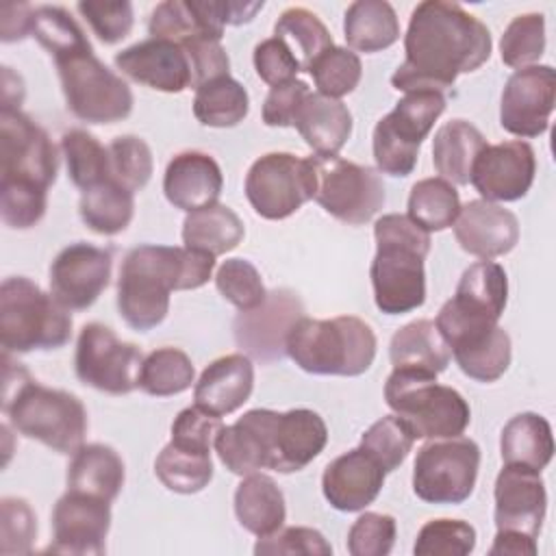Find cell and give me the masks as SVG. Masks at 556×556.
I'll use <instances>...</instances> for the list:
<instances>
[{"mask_svg": "<svg viewBox=\"0 0 556 556\" xmlns=\"http://www.w3.org/2000/svg\"><path fill=\"white\" fill-rule=\"evenodd\" d=\"M491 33L456 2H419L404 35V63L393 72L397 91H443L460 74L478 70L491 56Z\"/></svg>", "mask_w": 556, "mask_h": 556, "instance_id": "1", "label": "cell"}, {"mask_svg": "<svg viewBox=\"0 0 556 556\" xmlns=\"http://www.w3.org/2000/svg\"><path fill=\"white\" fill-rule=\"evenodd\" d=\"M326 443V421L311 408L287 413L252 408L235 424L222 426L213 445L228 471L248 476L261 469L300 471L321 454Z\"/></svg>", "mask_w": 556, "mask_h": 556, "instance_id": "2", "label": "cell"}, {"mask_svg": "<svg viewBox=\"0 0 556 556\" xmlns=\"http://www.w3.org/2000/svg\"><path fill=\"white\" fill-rule=\"evenodd\" d=\"M215 256L178 245H137L119 267L117 311L122 319L146 332L159 326L169 311V293L198 289L208 282Z\"/></svg>", "mask_w": 556, "mask_h": 556, "instance_id": "3", "label": "cell"}, {"mask_svg": "<svg viewBox=\"0 0 556 556\" xmlns=\"http://www.w3.org/2000/svg\"><path fill=\"white\" fill-rule=\"evenodd\" d=\"M2 410L20 434L59 454H74L83 447L89 426L83 402L74 393L33 380L20 363L11 361L9 352H4Z\"/></svg>", "mask_w": 556, "mask_h": 556, "instance_id": "4", "label": "cell"}, {"mask_svg": "<svg viewBox=\"0 0 556 556\" xmlns=\"http://www.w3.org/2000/svg\"><path fill=\"white\" fill-rule=\"evenodd\" d=\"M376 256L369 267L376 306L387 315H402L426 302L424 261L430 232L408 215L387 213L374 224Z\"/></svg>", "mask_w": 556, "mask_h": 556, "instance_id": "5", "label": "cell"}, {"mask_svg": "<svg viewBox=\"0 0 556 556\" xmlns=\"http://www.w3.org/2000/svg\"><path fill=\"white\" fill-rule=\"evenodd\" d=\"M285 350L304 371L317 376H361L376 358V334L367 321L354 315L332 319L300 317Z\"/></svg>", "mask_w": 556, "mask_h": 556, "instance_id": "6", "label": "cell"}, {"mask_svg": "<svg viewBox=\"0 0 556 556\" xmlns=\"http://www.w3.org/2000/svg\"><path fill=\"white\" fill-rule=\"evenodd\" d=\"M72 337V315L52 293L26 276H11L0 287V341L4 352L63 348Z\"/></svg>", "mask_w": 556, "mask_h": 556, "instance_id": "7", "label": "cell"}, {"mask_svg": "<svg viewBox=\"0 0 556 556\" xmlns=\"http://www.w3.org/2000/svg\"><path fill=\"white\" fill-rule=\"evenodd\" d=\"M384 400L415 439L460 437L471 419L469 404L456 389L439 384L434 374L419 369L393 367Z\"/></svg>", "mask_w": 556, "mask_h": 556, "instance_id": "8", "label": "cell"}, {"mask_svg": "<svg viewBox=\"0 0 556 556\" xmlns=\"http://www.w3.org/2000/svg\"><path fill=\"white\" fill-rule=\"evenodd\" d=\"M67 109L87 124H115L130 115L132 91L128 83L111 72L93 48L54 61Z\"/></svg>", "mask_w": 556, "mask_h": 556, "instance_id": "9", "label": "cell"}, {"mask_svg": "<svg viewBox=\"0 0 556 556\" xmlns=\"http://www.w3.org/2000/svg\"><path fill=\"white\" fill-rule=\"evenodd\" d=\"M445 111L441 91H408L374 128V159L382 174L408 176L419 156L421 141Z\"/></svg>", "mask_w": 556, "mask_h": 556, "instance_id": "10", "label": "cell"}, {"mask_svg": "<svg viewBox=\"0 0 556 556\" xmlns=\"http://www.w3.org/2000/svg\"><path fill=\"white\" fill-rule=\"evenodd\" d=\"M315 172L313 200L332 217L361 226L369 222L387 200L378 169L339 156H308Z\"/></svg>", "mask_w": 556, "mask_h": 556, "instance_id": "11", "label": "cell"}, {"mask_svg": "<svg viewBox=\"0 0 556 556\" xmlns=\"http://www.w3.org/2000/svg\"><path fill=\"white\" fill-rule=\"evenodd\" d=\"M480 447L467 437L432 439L413 465V491L428 504H463L476 486Z\"/></svg>", "mask_w": 556, "mask_h": 556, "instance_id": "12", "label": "cell"}, {"mask_svg": "<svg viewBox=\"0 0 556 556\" xmlns=\"http://www.w3.org/2000/svg\"><path fill=\"white\" fill-rule=\"evenodd\" d=\"M508 298V278L500 263L478 261L469 265L434 324L445 343L476 330L497 326Z\"/></svg>", "mask_w": 556, "mask_h": 556, "instance_id": "13", "label": "cell"}, {"mask_svg": "<svg viewBox=\"0 0 556 556\" xmlns=\"http://www.w3.org/2000/svg\"><path fill=\"white\" fill-rule=\"evenodd\" d=\"M315 195L311 159L269 152L256 159L245 176V198L265 219H285Z\"/></svg>", "mask_w": 556, "mask_h": 556, "instance_id": "14", "label": "cell"}, {"mask_svg": "<svg viewBox=\"0 0 556 556\" xmlns=\"http://www.w3.org/2000/svg\"><path fill=\"white\" fill-rule=\"evenodd\" d=\"M141 365L143 354L135 343L119 341L104 324L83 326L74 354V369L83 384L102 393L126 395L139 387Z\"/></svg>", "mask_w": 556, "mask_h": 556, "instance_id": "15", "label": "cell"}, {"mask_svg": "<svg viewBox=\"0 0 556 556\" xmlns=\"http://www.w3.org/2000/svg\"><path fill=\"white\" fill-rule=\"evenodd\" d=\"M0 180H22L48 189L56 180L59 156L48 132L20 109H0Z\"/></svg>", "mask_w": 556, "mask_h": 556, "instance_id": "16", "label": "cell"}, {"mask_svg": "<svg viewBox=\"0 0 556 556\" xmlns=\"http://www.w3.org/2000/svg\"><path fill=\"white\" fill-rule=\"evenodd\" d=\"M556 102V72L552 65L515 70L502 91L500 124L515 137H539L549 126Z\"/></svg>", "mask_w": 556, "mask_h": 556, "instance_id": "17", "label": "cell"}, {"mask_svg": "<svg viewBox=\"0 0 556 556\" xmlns=\"http://www.w3.org/2000/svg\"><path fill=\"white\" fill-rule=\"evenodd\" d=\"M111 502L67 491L52 510V543L48 552L100 556L106 552Z\"/></svg>", "mask_w": 556, "mask_h": 556, "instance_id": "18", "label": "cell"}, {"mask_svg": "<svg viewBox=\"0 0 556 556\" xmlns=\"http://www.w3.org/2000/svg\"><path fill=\"white\" fill-rule=\"evenodd\" d=\"M113 256L91 243L63 248L50 265V293L70 311L89 308L109 287Z\"/></svg>", "mask_w": 556, "mask_h": 556, "instance_id": "19", "label": "cell"}, {"mask_svg": "<svg viewBox=\"0 0 556 556\" xmlns=\"http://www.w3.org/2000/svg\"><path fill=\"white\" fill-rule=\"evenodd\" d=\"M536 172V156L528 141L513 139L484 146L471 167V185L489 202H515L523 198Z\"/></svg>", "mask_w": 556, "mask_h": 556, "instance_id": "20", "label": "cell"}, {"mask_svg": "<svg viewBox=\"0 0 556 556\" xmlns=\"http://www.w3.org/2000/svg\"><path fill=\"white\" fill-rule=\"evenodd\" d=\"M304 315V306L295 293L276 289L265 302L252 311H241L235 319V339L250 356L258 361H276L287 350L291 326Z\"/></svg>", "mask_w": 556, "mask_h": 556, "instance_id": "21", "label": "cell"}, {"mask_svg": "<svg viewBox=\"0 0 556 556\" xmlns=\"http://www.w3.org/2000/svg\"><path fill=\"white\" fill-rule=\"evenodd\" d=\"M493 497L497 530H517L534 539L539 536L547 510L541 471L521 465H504L497 473Z\"/></svg>", "mask_w": 556, "mask_h": 556, "instance_id": "22", "label": "cell"}, {"mask_svg": "<svg viewBox=\"0 0 556 556\" xmlns=\"http://www.w3.org/2000/svg\"><path fill=\"white\" fill-rule=\"evenodd\" d=\"M115 67L135 83L165 93H180L191 87V65L180 43L146 39L115 54Z\"/></svg>", "mask_w": 556, "mask_h": 556, "instance_id": "23", "label": "cell"}, {"mask_svg": "<svg viewBox=\"0 0 556 556\" xmlns=\"http://www.w3.org/2000/svg\"><path fill=\"white\" fill-rule=\"evenodd\" d=\"M452 226L458 245L482 261L508 254L519 241L517 215L489 200H471L460 206Z\"/></svg>", "mask_w": 556, "mask_h": 556, "instance_id": "24", "label": "cell"}, {"mask_svg": "<svg viewBox=\"0 0 556 556\" xmlns=\"http://www.w3.org/2000/svg\"><path fill=\"white\" fill-rule=\"evenodd\" d=\"M384 476V469L358 445L326 465L321 491L332 508L356 513L378 497Z\"/></svg>", "mask_w": 556, "mask_h": 556, "instance_id": "25", "label": "cell"}, {"mask_svg": "<svg viewBox=\"0 0 556 556\" xmlns=\"http://www.w3.org/2000/svg\"><path fill=\"white\" fill-rule=\"evenodd\" d=\"M224 187V176L217 161L200 150L176 154L165 169L163 191L169 204L180 211H198L217 204Z\"/></svg>", "mask_w": 556, "mask_h": 556, "instance_id": "26", "label": "cell"}, {"mask_svg": "<svg viewBox=\"0 0 556 556\" xmlns=\"http://www.w3.org/2000/svg\"><path fill=\"white\" fill-rule=\"evenodd\" d=\"M254 389V365L245 354H226L204 367L195 387V406L217 417L241 408Z\"/></svg>", "mask_w": 556, "mask_h": 556, "instance_id": "27", "label": "cell"}, {"mask_svg": "<svg viewBox=\"0 0 556 556\" xmlns=\"http://www.w3.org/2000/svg\"><path fill=\"white\" fill-rule=\"evenodd\" d=\"M293 126L315 154L337 156L352 135V113L341 100L315 91L300 104Z\"/></svg>", "mask_w": 556, "mask_h": 556, "instance_id": "28", "label": "cell"}, {"mask_svg": "<svg viewBox=\"0 0 556 556\" xmlns=\"http://www.w3.org/2000/svg\"><path fill=\"white\" fill-rule=\"evenodd\" d=\"M124 460L104 443H89L74 452L67 467V491L113 502L124 486Z\"/></svg>", "mask_w": 556, "mask_h": 556, "instance_id": "29", "label": "cell"}, {"mask_svg": "<svg viewBox=\"0 0 556 556\" xmlns=\"http://www.w3.org/2000/svg\"><path fill=\"white\" fill-rule=\"evenodd\" d=\"M389 358L393 367L419 369L439 376L447 369L452 352L430 319H417L402 326L389 343Z\"/></svg>", "mask_w": 556, "mask_h": 556, "instance_id": "30", "label": "cell"}, {"mask_svg": "<svg viewBox=\"0 0 556 556\" xmlns=\"http://www.w3.org/2000/svg\"><path fill=\"white\" fill-rule=\"evenodd\" d=\"M235 515L248 532L256 536L274 534L287 517L285 495L269 476L248 473L235 491Z\"/></svg>", "mask_w": 556, "mask_h": 556, "instance_id": "31", "label": "cell"}, {"mask_svg": "<svg viewBox=\"0 0 556 556\" xmlns=\"http://www.w3.org/2000/svg\"><path fill=\"white\" fill-rule=\"evenodd\" d=\"M500 452L506 465H521L541 471L554 456L552 426L536 413H519L506 421L500 437Z\"/></svg>", "mask_w": 556, "mask_h": 556, "instance_id": "32", "label": "cell"}, {"mask_svg": "<svg viewBox=\"0 0 556 556\" xmlns=\"http://www.w3.org/2000/svg\"><path fill=\"white\" fill-rule=\"evenodd\" d=\"M486 146L484 135L465 119L445 122L432 139L434 169L447 182L467 185L476 156Z\"/></svg>", "mask_w": 556, "mask_h": 556, "instance_id": "33", "label": "cell"}, {"mask_svg": "<svg viewBox=\"0 0 556 556\" xmlns=\"http://www.w3.org/2000/svg\"><path fill=\"white\" fill-rule=\"evenodd\" d=\"M245 235L243 222L226 204H211L187 213L182 222L185 248L222 256L235 250Z\"/></svg>", "mask_w": 556, "mask_h": 556, "instance_id": "34", "label": "cell"}, {"mask_svg": "<svg viewBox=\"0 0 556 556\" xmlns=\"http://www.w3.org/2000/svg\"><path fill=\"white\" fill-rule=\"evenodd\" d=\"M343 33L350 50L380 52L400 39V22L384 0H356L348 7Z\"/></svg>", "mask_w": 556, "mask_h": 556, "instance_id": "35", "label": "cell"}, {"mask_svg": "<svg viewBox=\"0 0 556 556\" xmlns=\"http://www.w3.org/2000/svg\"><path fill=\"white\" fill-rule=\"evenodd\" d=\"M78 213L89 230L111 237L126 230L130 224L135 213V195L122 182L109 178L83 191Z\"/></svg>", "mask_w": 556, "mask_h": 556, "instance_id": "36", "label": "cell"}, {"mask_svg": "<svg viewBox=\"0 0 556 556\" xmlns=\"http://www.w3.org/2000/svg\"><path fill=\"white\" fill-rule=\"evenodd\" d=\"M250 98L245 87L230 74L202 83L193 96V115L202 126L230 128L245 119Z\"/></svg>", "mask_w": 556, "mask_h": 556, "instance_id": "37", "label": "cell"}, {"mask_svg": "<svg viewBox=\"0 0 556 556\" xmlns=\"http://www.w3.org/2000/svg\"><path fill=\"white\" fill-rule=\"evenodd\" d=\"M274 37H278L291 50L302 72H308L315 59L334 46L326 24L304 7L282 11L274 26Z\"/></svg>", "mask_w": 556, "mask_h": 556, "instance_id": "38", "label": "cell"}, {"mask_svg": "<svg viewBox=\"0 0 556 556\" xmlns=\"http://www.w3.org/2000/svg\"><path fill=\"white\" fill-rule=\"evenodd\" d=\"M460 211V198L445 178L417 180L408 195V217L428 232L445 230Z\"/></svg>", "mask_w": 556, "mask_h": 556, "instance_id": "39", "label": "cell"}, {"mask_svg": "<svg viewBox=\"0 0 556 556\" xmlns=\"http://www.w3.org/2000/svg\"><path fill=\"white\" fill-rule=\"evenodd\" d=\"M61 150L67 165V176L78 189H91L111 178L109 148L91 132L72 128L61 137Z\"/></svg>", "mask_w": 556, "mask_h": 556, "instance_id": "40", "label": "cell"}, {"mask_svg": "<svg viewBox=\"0 0 556 556\" xmlns=\"http://www.w3.org/2000/svg\"><path fill=\"white\" fill-rule=\"evenodd\" d=\"M195 369L187 352L180 348H159L143 358L139 371V389L154 397H169L187 391Z\"/></svg>", "mask_w": 556, "mask_h": 556, "instance_id": "41", "label": "cell"}, {"mask_svg": "<svg viewBox=\"0 0 556 556\" xmlns=\"http://www.w3.org/2000/svg\"><path fill=\"white\" fill-rule=\"evenodd\" d=\"M154 473L165 489L189 495L208 486L213 478V460L211 454L189 452L169 441L154 460Z\"/></svg>", "mask_w": 556, "mask_h": 556, "instance_id": "42", "label": "cell"}, {"mask_svg": "<svg viewBox=\"0 0 556 556\" xmlns=\"http://www.w3.org/2000/svg\"><path fill=\"white\" fill-rule=\"evenodd\" d=\"M452 356L465 376L478 382H495L510 365V337L495 326L484 339L452 350Z\"/></svg>", "mask_w": 556, "mask_h": 556, "instance_id": "43", "label": "cell"}, {"mask_svg": "<svg viewBox=\"0 0 556 556\" xmlns=\"http://www.w3.org/2000/svg\"><path fill=\"white\" fill-rule=\"evenodd\" d=\"M56 61L61 56L80 52L91 48L78 22L63 7H37L33 15V33H30Z\"/></svg>", "mask_w": 556, "mask_h": 556, "instance_id": "44", "label": "cell"}, {"mask_svg": "<svg viewBox=\"0 0 556 556\" xmlns=\"http://www.w3.org/2000/svg\"><path fill=\"white\" fill-rule=\"evenodd\" d=\"M308 74L313 76L319 93L339 100L358 87L363 65L354 50L332 46L315 59V63L308 67Z\"/></svg>", "mask_w": 556, "mask_h": 556, "instance_id": "45", "label": "cell"}, {"mask_svg": "<svg viewBox=\"0 0 556 556\" xmlns=\"http://www.w3.org/2000/svg\"><path fill=\"white\" fill-rule=\"evenodd\" d=\"M415 437L397 415H387L374 421L361 437V447L384 469L395 471L413 450Z\"/></svg>", "mask_w": 556, "mask_h": 556, "instance_id": "46", "label": "cell"}, {"mask_svg": "<svg viewBox=\"0 0 556 556\" xmlns=\"http://www.w3.org/2000/svg\"><path fill=\"white\" fill-rule=\"evenodd\" d=\"M545 50V17L541 13L517 15L500 39L504 65L521 70L541 59Z\"/></svg>", "mask_w": 556, "mask_h": 556, "instance_id": "47", "label": "cell"}, {"mask_svg": "<svg viewBox=\"0 0 556 556\" xmlns=\"http://www.w3.org/2000/svg\"><path fill=\"white\" fill-rule=\"evenodd\" d=\"M476 547V530L463 519H430L421 526L413 552L417 556H465Z\"/></svg>", "mask_w": 556, "mask_h": 556, "instance_id": "48", "label": "cell"}, {"mask_svg": "<svg viewBox=\"0 0 556 556\" xmlns=\"http://www.w3.org/2000/svg\"><path fill=\"white\" fill-rule=\"evenodd\" d=\"M109 161L111 178L122 182L132 193L148 185L154 169L150 146L135 135L115 137L109 143Z\"/></svg>", "mask_w": 556, "mask_h": 556, "instance_id": "49", "label": "cell"}, {"mask_svg": "<svg viewBox=\"0 0 556 556\" xmlns=\"http://www.w3.org/2000/svg\"><path fill=\"white\" fill-rule=\"evenodd\" d=\"M217 291L239 311H252L267 298L258 269L245 258H228L215 274Z\"/></svg>", "mask_w": 556, "mask_h": 556, "instance_id": "50", "label": "cell"}, {"mask_svg": "<svg viewBox=\"0 0 556 556\" xmlns=\"http://www.w3.org/2000/svg\"><path fill=\"white\" fill-rule=\"evenodd\" d=\"M148 33L154 39H167L180 46L195 37H211L193 11L191 0H165L156 4L148 20Z\"/></svg>", "mask_w": 556, "mask_h": 556, "instance_id": "51", "label": "cell"}, {"mask_svg": "<svg viewBox=\"0 0 556 556\" xmlns=\"http://www.w3.org/2000/svg\"><path fill=\"white\" fill-rule=\"evenodd\" d=\"M46 193L48 189L30 182L0 180L2 222L15 230H26L35 226L46 215Z\"/></svg>", "mask_w": 556, "mask_h": 556, "instance_id": "52", "label": "cell"}, {"mask_svg": "<svg viewBox=\"0 0 556 556\" xmlns=\"http://www.w3.org/2000/svg\"><path fill=\"white\" fill-rule=\"evenodd\" d=\"M37 536V517L22 497H2L0 502V554H30Z\"/></svg>", "mask_w": 556, "mask_h": 556, "instance_id": "53", "label": "cell"}, {"mask_svg": "<svg viewBox=\"0 0 556 556\" xmlns=\"http://www.w3.org/2000/svg\"><path fill=\"white\" fill-rule=\"evenodd\" d=\"M76 9L104 43L122 41L130 35L135 24L132 4L128 0H83L76 4Z\"/></svg>", "mask_w": 556, "mask_h": 556, "instance_id": "54", "label": "cell"}, {"mask_svg": "<svg viewBox=\"0 0 556 556\" xmlns=\"http://www.w3.org/2000/svg\"><path fill=\"white\" fill-rule=\"evenodd\" d=\"M395 519L382 513H363L348 532L352 556H387L395 543Z\"/></svg>", "mask_w": 556, "mask_h": 556, "instance_id": "55", "label": "cell"}, {"mask_svg": "<svg viewBox=\"0 0 556 556\" xmlns=\"http://www.w3.org/2000/svg\"><path fill=\"white\" fill-rule=\"evenodd\" d=\"M254 554L258 556H276V554L330 556L332 545L315 528L291 526V528H278L274 534L258 536L254 545Z\"/></svg>", "mask_w": 556, "mask_h": 556, "instance_id": "56", "label": "cell"}, {"mask_svg": "<svg viewBox=\"0 0 556 556\" xmlns=\"http://www.w3.org/2000/svg\"><path fill=\"white\" fill-rule=\"evenodd\" d=\"M222 419L213 413H206L200 406L182 408L172 424V443L189 452L211 454L217 432L222 430Z\"/></svg>", "mask_w": 556, "mask_h": 556, "instance_id": "57", "label": "cell"}, {"mask_svg": "<svg viewBox=\"0 0 556 556\" xmlns=\"http://www.w3.org/2000/svg\"><path fill=\"white\" fill-rule=\"evenodd\" d=\"M189 65H191V87L198 89L202 83L228 76L230 61L219 39L211 37H195L182 43Z\"/></svg>", "mask_w": 556, "mask_h": 556, "instance_id": "58", "label": "cell"}, {"mask_svg": "<svg viewBox=\"0 0 556 556\" xmlns=\"http://www.w3.org/2000/svg\"><path fill=\"white\" fill-rule=\"evenodd\" d=\"M254 70L258 78L271 87L293 80L295 74L302 72L291 50L278 37L263 39L254 48Z\"/></svg>", "mask_w": 556, "mask_h": 556, "instance_id": "59", "label": "cell"}, {"mask_svg": "<svg viewBox=\"0 0 556 556\" xmlns=\"http://www.w3.org/2000/svg\"><path fill=\"white\" fill-rule=\"evenodd\" d=\"M308 93H311L308 85L295 78L271 87L263 102V122L267 126H280V128L293 126V117Z\"/></svg>", "mask_w": 556, "mask_h": 556, "instance_id": "60", "label": "cell"}, {"mask_svg": "<svg viewBox=\"0 0 556 556\" xmlns=\"http://www.w3.org/2000/svg\"><path fill=\"white\" fill-rule=\"evenodd\" d=\"M35 9L30 4H2L0 7V39L4 43L22 41L33 33Z\"/></svg>", "mask_w": 556, "mask_h": 556, "instance_id": "61", "label": "cell"}, {"mask_svg": "<svg viewBox=\"0 0 556 556\" xmlns=\"http://www.w3.org/2000/svg\"><path fill=\"white\" fill-rule=\"evenodd\" d=\"M489 554L491 556H534L536 539L517 530H497Z\"/></svg>", "mask_w": 556, "mask_h": 556, "instance_id": "62", "label": "cell"}, {"mask_svg": "<svg viewBox=\"0 0 556 556\" xmlns=\"http://www.w3.org/2000/svg\"><path fill=\"white\" fill-rule=\"evenodd\" d=\"M24 100V83L11 67H2V109H20Z\"/></svg>", "mask_w": 556, "mask_h": 556, "instance_id": "63", "label": "cell"}]
</instances>
